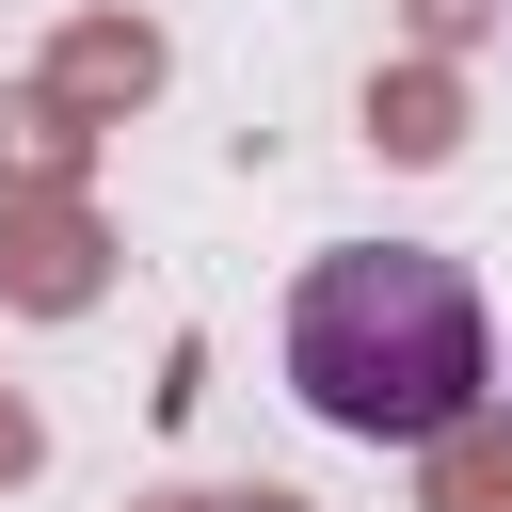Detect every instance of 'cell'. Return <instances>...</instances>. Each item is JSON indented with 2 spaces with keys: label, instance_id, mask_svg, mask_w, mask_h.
<instances>
[{
  "label": "cell",
  "instance_id": "2",
  "mask_svg": "<svg viewBox=\"0 0 512 512\" xmlns=\"http://www.w3.org/2000/svg\"><path fill=\"white\" fill-rule=\"evenodd\" d=\"M496 400H512V352H496Z\"/></svg>",
  "mask_w": 512,
  "mask_h": 512
},
{
  "label": "cell",
  "instance_id": "1",
  "mask_svg": "<svg viewBox=\"0 0 512 512\" xmlns=\"http://www.w3.org/2000/svg\"><path fill=\"white\" fill-rule=\"evenodd\" d=\"M288 384L352 448H432V432H464L496 400V320H480L464 256H432V240H336L288 288Z\"/></svg>",
  "mask_w": 512,
  "mask_h": 512
}]
</instances>
